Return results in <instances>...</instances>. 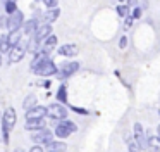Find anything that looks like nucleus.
Returning <instances> with one entry per match:
<instances>
[{"instance_id": "obj_1", "label": "nucleus", "mask_w": 160, "mask_h": 152, "mask_svg": "<svg viewBox=\"0 0 160 152\" xmlns=\"http://www.w3.org/2000/svg\"><path fill=\"white\" fill-rule=\"evenodd\" d=\"M33 73H36V74L40 76H50V74H55L57 73V66L53 64L50 59H45L43 62H40L38 66H35V68H31Z\"/></svg>"}, {"instance_id": "obj_2", "label": "nucleus", "mask_w": 160, "mask_h": 152, "mask_svg": "<svg viewBox=\"0 0 160 152\" xmlns=\"http://www.w3.org/2000/svg\"><path fill=\"white\" fill-rule=\"evenodd\" d=\"M72 131H76V126H74L71 121H64V123H59V124H57V128H55V135H57L59 138L69 137Z\"/></svg>"}, {"instance_id": "obj_3", "label": "nucleus", "mask_w": 160, "mask_h": 152, "mask_svg": "<svg viewBox=\"0 0 160 152\" xmlns=\"http://www.w3.org/2000/svg\"><path fill=\"white\" fill-rule=\"evenodd\" d=\"M47 114L53 119H64L67 116V111L64 106H59V104H52V106L47 109Z\"/></svg>"}, {"instance_id": "obj_4", "label": "nucleus", "mask_w": 160, "mask_h": 152, "mask_svg": "<svg viewBox=\"0 0 160 152\" xmlns=\"http://www.w3.org/2000/svg\"><path fill=\"white\" fill-rule=\"evenodd\" d=\"M2 119H4V131L9 133V131L14 128V124H16V111L9 107V109L4 112V117H2Z\"/></svg>"}, {"instance_id": "obj_5", "label": "nucleus", "mask_w": 160, "mask_h": 152, "mask_svg": "<svg viewBox=\"0 0 160 152\" xmlns=\"http://www.w3.org/2000/svg\"><path fill=\"white\" fill-rule=\"evenodd\" d=\"M22 12H19V10H16L14 14H11V17L7 19V26L11 28L12 31H18V28H21L22 24Z\"/></svg>"}, {"instance_id": "obj_6", "label": "nucleus", "mask_w": 160, "mask_h": 152, "mask_svg": "<svg viewBox=\"0 0 160 152\" xmlns=\"http://www.w3.org/2000/svg\"><path fill=\"white\" fill-rule=\"evenodd\" d=\"M134 138H136V144H138L139 149H145L146 147V138H145V131H143V126L139 123L134 124Z\"/></svg>"}, {"instance_id": "obj_7", "label": "nucleus", "mask_w": 160, "mask_h": 152, "mask_svg": "<svg viewBox=\"0 0 160 152\" xmlns=\"http://www.w3.org/2000/svg\"><path fill=\"white\" fill-rule=\"evenodd\" d=\"M78 69H79V64H78V62H67V64H64L62 69L59 71V76L60 78H67V76H71L72 73H76Z\"/></svg>"}, {"instance_id": "obj_8", "label": "nucleus", "mask_w": 160, "mask_h": 152, "mask_svg": "<svg viewBox=\"0 0 160 152\" xmlns=\"http://www.w3.org/2000/svg\"><path fill=\"white\" fill-rule=\"evenodd\" d=\"M50 31H52L50 24H45V26L38 28V30L35 31V43H42V41L45 40V38L48 36V35H50Z\"/></svg>"}, {"instance_id": "obj_9", "label": "nucleus", "mask_w": 160, "mask_h": 152, "mask_svg": "<svg viewBox=\"0 0 160 152\" xmlns=\"http://www.w3.org/2000/svg\"><path fill=\"white\" fill-rule=\"evenodd\" d=\"M45 114H47L45 107H33V109L26 111V117L28 119H43Z\"/></svg>"}, {"instance_id": "obj_10", "label": "nucleus", "mask_w": 160, "mask_h": 152, "mask_svg": "<svg viewBox=\"0 0 160 152\" xmlns=\"http://www.w3.org/2000/svg\"><path fill=\"white\" fill-rule=\"evenodd\" d=\"M22 55H24V45H16V47L12 48V52H11V57H9V61L14 64V62L21 61Z\"/></svg>"}, {"instance_id": "obj_11", "label": "nucleus", "mask_w": 160, "mask_h": 152, "mask_svg": "<svg viewBox=\"0 0 160 152\" xmlns=\"http://www.w3.org/2000/svg\"><path fill=\"white\" fill-rule=\"evenodd\" d=\"M146 147L152 152H160V142L153 137L152 131H148V138H146Z\"/></svg>"}, {"instance_id": "obj_12", "label": "nucleus", "mask_w": 160, "mask_h": 152, "mask_svg": "<svg viewBox=\"0 0 160 152\" xmlns=\"http://www.w3.org/2000/svg\"><path fill=\"white\" fill-rule=\"evenodd\" d=\"M60 55H66V57H72V55H78V47L76 45H62L59 48Z\"/></svg>"}, {"instance_id": "obj_13", "label": "nucleus", "mask_w": 160, "mask_h": 152, "mask_svg": "<svg viewBox=\"0 0 160 152\" xmlns=\"http://www.w3.org/2000/svg\"><path fill=\"white\" fill-rule=\"evenodd\" d=\"M33 140L38 142V144H50V142H52V133H50L48 130H45V131H42V133L35 135Z\"/></svg>"}, {"instance_id": "obj_14", "label": "nucleus", "mask_w": 160, "mask_h": 152, "mask_svg": "<svg viewBox=\"0 0 160 152\" xmlns=\"http://www.w3.org/2000/svg\"><path fill=\"white\" fill-rule=\"evenodd\" d=\"M43 119H28L24 124L26 130H40V128H43Z\"/></svg>"}, {"instance_id": "obj_15", "label": "nucleus", "mask_w": 160, "mask_h": 152, "mask_svg": "<svg viewBox=\"0 0 160 152\" xmlns=\"http://www.w3.org/2000/svg\"><path fill=\"white\" fill-rule=\"evenodd\" d=\"M55 45H57V38H55V36H48V38L45 40V43H43L42 52H43V54H47V52H50L53 47H55Z\"/></svg>"}, {"instance_id": "obj_16", "label": "nucleus", "mask_w": 160, "mask_h": 152, "mask_svg": "<svg viewBox=\"0 0 160 152\" xmlns=\"http://www.w3.org/2000/svg\"><path fill=\"white\" fill-rule=\"evenodd\" d=\"M48 147L52 152H66L67 150V145L62 144V142H50Z\"/></svg>"}, {"instance_id": "obj_17", "label": "nucleus", "mask_w": 160, "mask_h": 152, "mask_svg": "<svg viewBox=\"0 0 160 152\" xmlns=\"http://www.w3.org/2000/svg\"><path fill=\"white\" fill-rule=\"evenodd\" d=\"M36 26H38V21H36V19H31V21H28V23L24 24V33H26V35H29V33H35V31L38 30Z\"/></svg>"}, {"instance_id": "obj_18", "label": "nucleus", "mask_w": 160, "mask_h": 152, "mask_svg": "<svg viewBox=\"0 0 160 152\" xmlns=\"http://www.w3.org/2000/svg\"><path fill=\"white\" fill-rule=\"evenodd\" d=\"M19 38H21L19 31H11V35H7L9 45H18V43H19Z\"/></svg>"}, {"instance_id": "obj_19", "label": "nucleus", "mask_w": 160, "mask_h": 152, "mask_svg": "<svg viewBox=\"0 0 160 152\" xmlns=\"http://www.w3.org/2000/svg\"><path fill=\"white\" fill-rule=\"evenodd\" d=\"M22 106H24L26 111H29V109H33V107H36V97H35V95H29L28 99L24 100V104H22Z\"/></svg>"}, {"instance_id": "obj_20", "label": "nucleus", "mask_w": 160, "mask_h": 152, "mask_svg": "<svg viewBox=\"0 0 160 152\" xmlns=\"http://www.w3.org/2000/svg\"><path fill=\"white\" fill-rule=\"evenodd\" d=\"M9 41H7V35H2L0 36V52H7L9 50Z\"/></svg>"}, {"instance_id": "obj_21", "label": "nucleus", "mask_w": 160, "mask_h": 152, "mask_svg": "<svg viewBox=\"0 0 160 152\" xmlns=\"http://www.w3.org/2000/svg\"><path fill=\"white\" fill-rule=\"evenodd\" d=\"M57 97H59L60 102H66L67 100V92H66V85H60L59 92H57Z\"/></svg>"}, {"instance_id": "obj_22", "label": "nucleus", "mask_w": 160, "mask_h": 152, "mask_svg": "<svg viewBox=\"0 0 160 152\" xmlns=\"http://www.w3.org/2000/svg\"><path fill=\"white\" fill-rule=\"evenodd\" d=\"M59 9H57V10H50V12H47V17H45V21H47V23H52V21H55L57 19V17H59Z\"/></svg>"}, {"instance_id": "obj_23", "label": "nucleus", "mask_w": 160, "mask_h": 152, "mask_svg": "<svg viewBox=\"0 0 160 152\" xmlns=\"http://www.w3.org/2000/svg\"><path fill=\"white\" fill-rule=\"evenodd\" d=\"M5 10H7L9 14H14L16 12V3L14 2H7L5 3Z\"/></svg>"}, {"instance_id": "obj_24", "label": "nucleus", "mask_w": 160, "mask_h": 152, "mask_svg": "<svg viewBox=\"0 0 160 152\" xmlns=\"http://www.w3.org/2000/svg\"><path fill=\"white\" fill-rule=\"evenodd\" d=\"M128 144H129V150L131 152H139V147L134 140H128Z\"/></svg>"}, {"instance_id": "obj_25", "label": "nucleus", "mask_w": 160, "mask_h": 152, "mask_svg": "<svg viewBox=\"0 0 160 152\" xmlns=\"http://www.w3.org/2000/svg\"><path fill=\"white\" fill-rule=\"evenodd\" d=\"M117 12L121 14V16H126V14H128V7H126V5H119L117 7Z\"/></svg>"}, {"instance_id": "obj_26", "label": "nucleus", "mask_w": 160, "mask_h": 152, "mask_svg": "<svg viewBox=\"0 0 160 152\" xmlns=\"http://www.w3.org/2000/svg\"><path fill=\"white\" fill-rule=\"evenodd\" d=\"M72 111H76V112H79V114H88V111L81 109V107H72Z\"/></svg>"}, {"instance_id": "obj_27", "label": "nucleus", "mask_w": 160, "mask_h": 152, "mask_svg": "<svg viewBox=\"0 0 160 152\" xmlns=\"http://www.w3.org/2000/svg\"><path fill=\"white\" fill-rule=\"evenodd\" d=\"M38 85H40V86H45V88H48V86H50V81H38Z\"/></svg>"}, {"instance_id": "obj_28", "label": "nucleus", "mask_w": 160, "mask_h": 152, "mask_svg": "<svg viewBox=\"0 0 160 152\" xmlns=\"http://www.w3.org/2000/svg\"><path fill=\"white\" fill-rule=\"evenodd\" d=\"M126 41H128L126 38H121V43H119V45H121V48H124V47H126Z\"/></svg>"}, {"instance_id": "obj_29", "label": "nucleus", "mask_w": 160, "mask_h": 152, "mask_svg": "<svg viewBox=\"0 0 160 152\" xmlns=\"http://www.w3.org/2000/svg\"><path fill=\"white\" fill-rule=\"evenodd\" d=\"M5 24H7V19H5V17H2V19H0V26H5Z\"/></svg>"}, {"instance_id": "obj_30", "label": "nucleus", "mask_w": 160, "mask_h": 152, "mask_svg": "<svg viewBox=\"0 0 160 152\" xmlns=\"http://www.w3.org/2000/svg\"><path fill=\"white\" fill-rule=\"evenodd\" d=\"M31 152H43V150H42V147H33Z\"/></svg>"}, {"instance_id": "obj_31", "label": "nucleus", "mask_w": 160, "mask_h": 152, "mask_svg": "<svg viewBox=\"0 0 160 152\" xmlns=\"http://www.w3.org/2000/svg\"><path fill=\"white\" fill-rule=\"evenodd\" d=\"M139 16H141V10L136 9V10H134V17H139Z\"/></svg>"}, {"instance_id": "obj_32", "label": "nucleus", "mask_w": 160, "mask_h": 152, "mask_svg": "<svg viewBox=\"0 0 160 152\" xmlns=\"http://www.w3.org/2000/svg\"><path fill=\"white\" fill-rule=\"evenodd\" d=\"M55 5H57L55 2H47V7H55Z\"/></svg>"}, {"instance_id": "obj_33", "label": "nucleus", "mask_w": 160, "mask_h": 152, "mask_svg": "<svg viewBox=\"0 0 160 152\" xmlns=\"http://www.w3.org/2000/svg\"><path fill=\"white\" fill-rule=\"evenodd\" d=\"M14 152H24V150H22V149H16Z\"/></svg>"}, {"instance_id": "obj_34", "label": "nucleus", "mask_w": 160, "mask_h": 152, "mask_svg": "<svg viewBox=\"0 0 160 152\" xmlns=\"http://www.w3.org/2000/svg\"><path fill=\"white\" fill-rule=\"evenodd\" d=\"M158 137H160V126H158Z\"/></svg>"}, {"instance_id": "obj_35", "label": "nucleus", "mask_w": 160, "mask_h": 152, "mask_svg": "<svg viewBox=\"0 0 160 152\" xmlns=\"http://www.w3.org/2000/svg\"><path fill=\"white\" fill-rule=\"evenodd\" d=\"M0 62H2V55H0Z\"/></svg>"}]
</instances>
